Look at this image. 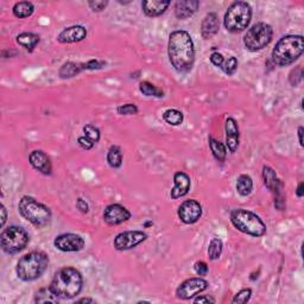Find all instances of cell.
Here are the masks:
<instances>
[{
	"mask_svg": "<svg viewBox=\"0 0 304 304\" xmlns=\"http://www.w3.org/2000/svg\"><path fill=\"white\" fill-rule=\"evenodd\" d=\"M209 60H211V63L215 65V67H222V64H224L225 62V57L222 56V54H220L219 51H214L213 54L211 55V57H209Z\"/></svg>",
	"mask_w": 304,
	"mask_h": 304,
	"instance_id": "cell-40",
	"label": "cell"
},
{
	"mask_svg": "<svg viewBox=\"0 0 304 304\" xmlns=\"http://www.w3.org/2000/svg\"><path fill=\"white\" fill-rule=\"evenodd\" d=\"M225 132H226V148L230 150V152L234 153L239 148L240 142L239 125L234 118H227L225 124Z\"/></svg>",
	"mask_w": 304,
	"mask_h": 304,
	"instance_id": "cell-18",
	"label": "cell"
},
{
	"mask_svg": "<svg viewBox=\"0 0 304 304\" xmlns=\"http://www.w3.org/2000/svg\"><path fill=\"white\" fill-rule=\"evenodd\" d=\"M58 297L52 292V290L49 287H43V289L38 290L37 293L35 295V303L38 304H56L58 302Z\"/></svg>",
	"mask_w": 304,
	"mask_h": 304,
	"instance_id": "cell-28",
	"label": "cell"
},
{
	"mask_svg": "<svg viewBox=\"0 0 304 304\" xmlns=\"http://www.w3.org/2000/svg\"><path fill=\"white\" fill-rule=\"evenodd\" d=\"M163 120H164L166 124H169V125L179 126L183 123V120H184V116H183L181 111L170 109L166 110L165 112L163 113Z\"/></svg>",
	"mask_w": 304,
	"mask_h": 304,
	"instance_id": "cell-30",
	"label": "cell"
},
{
	"mask_svg": "<svg viewBox=\"0 0 304 304\" xmlns=\"http://www.w3.org/2000/svg\"><path fill=\"white\" fill-rule=\"evenodd\" d=\"M29 163L35 170L43 175H51L52 165L49 156L42 150H35L29 156Z\"/></svg>",
	"mask_w": 304,
	"mask_h": 304,
	"instance_id": "cell-19",
	"label": "cell"
},
{
	"mask_svg": "<svg viewBox=\"0 0 304 304\" xmlns=\"http://www.w3.org/2000/svg\"><path fill=\"white\" fill-rule=\"evenodd\" d=\"M17 43L26 50H34L39 43V36L34 32H22L16 38Z\"/></svg>",
	"mask_w": 304,
	"mask_h": 304,
	"instance_id": "cell-23",
	"label": "cell"
},
{
	"mask_svg": "<svg viewBox=\"0 0 304 304\" xmlns=\"http://www.w3.org/2000/svg\"><path fill=\"white\" fill-rule=\"evenodd\" d=\"M194 303L198 304V303H215V299L213 297L211 296H200V297H196L194 299Z\"/></svg>",
	"mask_w": 304,
	"mask_h": 304,
	"instance_id": "cell-43",
	"label": "cell"
},
{
	"mask_svg": "<svg viewBox=\"0 0 304 304\" xmlns=\"http://www.w3.org/2000/svg\"><path fill=\"white\" fill-rule=\"evenodd\" d=\"M273 37V29L266 23H257L248 29L244 36V45L248 51L257 52L263 50L271 43Z\"/></svg>",
	"mask_w": 304,
	"mask_h": 304,
	"instance_id": "cell-8",
	"label": "cell"
},
{
	"mask_svg": "<svg viewBox=\"0 0 304 304\" xmlns=\"http://www.w3.org/2000/svg\"><path fill=\"white\" fill-rule=\"evenodd\" d=\"M19 213L25 220L37 228L48 226L51 221V211L48 206L36 200L32 196H23L18 204Z\"/></svg>",
	"mask_w": 304,
	"mask_h": 304,
	"instance_id": "cell-6",
	"label": "cell"
},
{
	"mask_svg": "<svg viewBox=\"0 0 304 304\" xmlns=\"http://www.w3.org/2000/svg\"><path fill=\"white\" fill-rule=\"evenodd\" d=\"M86 241L81 235L75 233L60 234L55 238L54 246L62 252H80Z\"/></svg>",
	"mask_w": 304,
	"mask_h": 304,
	"instance_id": "cell-13",
	"label": "cell"
},
{
	"mask_svg": "<svg viewBox=\"0 0 304 304\" xmlns=\"http://www.w3.org/2000/svg\"><path fill=\"white\" fill-rule=\"evenodd\" d=\"M304 51V38L300 35H286L276 43L272 50L273 63L286 67L298 60Z\"/></svg>",
	"mask_w": 304,
	"mask_h": 304,
	"instance_id": "cell-3",
	"label": "cell"
},
{
	"mask_svg": "<svg viewBox=\"0 0 304 304\" xmlns=\"http://www.w3.org/2000/svg\"><path fill=\"white\" fill-rule=\"evenodd\" d=\"M131 219V212L119 204L109 205L104 211V221L110 226H118Z\"/></svg>",
	"mask_w": 304,
	"mask_h": 304,
	"instance_id": "cell-15",
	"label": "cell"
},
{
	"mask_svg": "<svg viewBox=\"0 0 304 304\" xmlns=\"http://www.w3.org/2000/svg\"><path fill=\"white\" fill-rule=\"evenodd\" d=\"M13 16L19 19L28 18L30 16L34 15L35 12V5L30 2H19L16 3L15 6L12 9Z\"/></svg>",
	"mask_w": 304,
	"mask_h": 304,
	"instance_id": "cell-25",
	"label": "cell"
},
{
	"mask_svg": "<svg viewBox=\"0 0 304 304\" xmlns=\"http://www.w3.org/2000/svg\"><path fill=\"white\" fill-rule=\"evenodd\" d=\"M83 287V277L75 267H63L55 273L50 289L61 299H70L80 295Z\"/></svg>",
	"mask_w": 304,
	"mask_h": 304,
	"instance_id": "cell-2",
	"label": "cell"
},
{
	"mask_svg": "<svg viewBox=\"0 0 304 304\" xmlns=\"http://www.w3.org/2000/svg\"><path fill=\"white\" fill-rule=\"evenodd\" d=\"M169 61L179 74L189 73L195 63V45L189 32L176 30L169 36Z\"/></svg>",
	"mask_w": 304,
	"mask_h": 304,
	"instance_id": "cell-1",
	"label": "cell"
},
{
	"mask_svg": "<svg viewBox=\"0 0 304 304\" xmlns=\"http://www.w3.org/2000/svg\"><path fill=\"white\" fill-rule=\"evenodd\" d=\"M261 176H263V181H264V184H265V187L269 189L274 196V206H276L279 211H283L284 184L282 179L278 177V175L276 174V171H274L272 168H270V166H266V165L263 168Z\"/></svg>",
	"mask_w": 304,
	"mask_h": 304,
	"instance_id": "cell-10",
	"label": "cell"
},
{
	"mask_svg": "<svg viewBox=\"0 0 304 304\" xmlns=\"http://www.w3.org/2000/svg\"><path fill=\"white\" fill-rule=\"evenodd\" d=\"M177 215L183 224H196L202 217V206L196 200H187L178 207Z\"/></svg>",
	"mask_w": 304,
	"mask_h": 304,
	"instance_id": "cell-14",
	"label": "cell"
},
{
	"mask_svg": "<svg viewBox=\"0 0 304 304\" xmlns=\"http://www.w3.org/2000/svg\"><path fill=\"white\" fill-rule=\"evenodd\" d=\"M303 78V69L302 67H297L296 69H293L289 75V81L291 83V86H297Z\"/></svg>",
	"mask_w": 304,
	"mask_h": 304,
	"instance_id": "cell-37",
	"label": "cell"
},
{
	"mask_svg": "<svg viewBox=\"0 0 304 304\" xmlns=\"http://www.w3.org/2000/svg\"><path fill=\"white\" fill-rule=\"evenodd\" d=\"M252 19V8L246 2H234L225 13L224 25L228 32L238 34L246 30Z\"/></svg>",
	"mask_w": 304,
	"mask_h": 304,
	"instance_id": "cell-7",
	"label": "cell"
},
{
	"mask_svg": "<svg viewBox=\"0 0 304 304\" xmlns=\"http://www.w3.org/2000/svg\"><path fill=\"white\" fill-rule=\"evenodd\" d=\"M224 250V243L219 238H213L208 246V258L211 260H218L221 257Z\"/></svg>",
	"mask_w": 304,
	"mask_h": 304,
	"instance_id": "cell-32",
	"label": "cell"
},
{
	"mask_svg": "<svg viewBox=\"0 0 304 304\" xmlns=\"http://www.w3.org/2000/svg\"><path fill=\"white\" fill-rule=\"evenodd\" d=\"M303 126H299L298 127V131H297V133H298V143L300 146H303Z\"/></svg>",
	"mask_w": 304,
	"mask_h": 304,
	"instance_id": "cell-46",
	"label": "cell"
},
{
	"mask_svg": "<svg viewBox=\"0 0 304 304\" xmlns=\"http://www.w3.org/2000/svg\"><path fill=\"white\" fill-rule=\"evenodd\" d=\"M148 239V234L143 231H125L114 238L113 246L118 251H129Z\"/></svg>",
	"mask_w": 304,
	"mask_h": 304,
	"instance_id": "cell-12",
	"label": "cell"
},
{
	"mask_svg": "<svg viewBox=\"0 0 304 304\" xmlns=\"http://www.w3.org/2000/svg\"><path fill=\"white\" fill-rule=\"evenodd\" d=\"M76 208L82 214H87L89 212V206H88L86 200H83L82 197H78L76 200Z\"/></svg>",
	"mask_w": 304,
	"mask_h": 304,
	"instance_id": "cell-42",
	"label": "cell"
},
{
	"mask_svg": "<svg viewBox=\"0 0 304 304\" xmlns=\"http://www.w3.org/2000/svg\"><path fill=\"white\" fill-rule=\"evenodd\" d=\"M237 191L238 194L243 197L251 195V192L253 191V181L251 178V176L246 174L240 175L237 179Z\"/></svg>",
	"mask_w": 304,
	"mask_h": 304,
	"instance_id": "cell-26",
	"label": "cell"
},
{
	"mask_svg": "<svg viewBox=\"0 0 304 304\" xmlns=\"http://www.w3.org/2000/svg\"><path fill=\"white\" fill-rule=\"evenodd\" d=\"M169 0H144L142 3L143 12L148 17H159L169 8Z\"/></svg>",
	"mask_w": 304,
	"mask_h": 304,
	"instance_id": "cell-20",
	"label": "cell"
},
{
	"mask_svg": "<svg viewBox=\"0 0 304 304\" xmlns=\"http://www.w3.org/2000/svg\"><path fill=\"white\" fill-rule=\"evenodd\" d=\"M77 143H78V145H80L83 150H90V149L94 148V145H95V144H94L93 142H90V140L84 136L78 137Z\"/></svg>",
	"mask_w": 304,
	"mask_h": 304,
	"instance_id": "cell-41",
	"label": "cell"
},
{
	"mask_svg": "<svg viewBox=\"0 0 304 304\" xmlns=\"http://www.w3.org/2000/svg\"><path fill=\"white\" fill-rule=\"evenodd\" d=\"M251 297H252V289L247 287V289H241L239 292H237L232 299V303L234 304H245L250 302Z\"/></svg>",
	"mask_w": 304,
	"mask_h": 304,
	"instance_id": "cell-34",
	"label": "cell"
},
{
	"mask_svg": "<svg viewBox=\"0 0 304 304\" xmlns=\"http://www.w3.org/2000/svg\"><path fill=\"white\" fill-rule=\"evenodd\" d=\"M303 188H304V183L300 182L298 184V187H297V190H296V195L298 196V197H303V196H304Z\"/></svg>",
	"mask_w": 304,
	"mask_h": 304,
	"instance_id": "cell-45",
	"label": "cell"
},
{
	"mask_svg": "<svg viewBox=\"0 0 304 304\" xmlns=\"http://www.w3.org/2000/svg\"><path fill=\"white\" fill-rule=\"evenodd\" d=\"M107 162L111 168L118 169L123 164V152L118 145H112L107 152Z\"/></svg>",
	"mask_w": 304,
	"mask_h": 304,
	"instance_id": "cell-29",
	"label": "cell"
},
{
	"mask_svg": "<svg viewBox=\"0 0 304 304\" xmlns=\"http://www.w3.org/2000/svg\"><path fill=\"white\" fill-rule=\"evenodd\" d=\"M200 2L197 0H178L175 4V16L178 19L190 18L194 13L197 11Z\"/></svg>",
	"mask_w": 304,
	"mask_h": 304,
	"instance_id": "cell-21",
	"label": "cell"
},
{
	"mask_svg": "<svg viewBox=\"0 0 304 304\" xmlns=\"http://www.w3.org/2000/svg\"><path fill=\"white\" fill-rule=\"evenodd\" d=\"M209 283L201 277H192L179 284L176 290V296L182 300H188L198 296L208 289Z\"/></svg>",
	"mask_w": 304,
	"mask_h": 304,
	"instance_id": "cell-11",
	"label": "cell"
},
{
	"mask_svg": "<svg viewBox=\"0 0 304 304\" xmlns=\"http://www.w3.org/2000/svg\"><path fill=\"white\" fill-rule=\"evenodd\" d=\"M30 237L24 228L10 226L0 234V245L3 251L8 254H17L28 246Z\"/></svg>",
	"mask_w": 304,
	"mask_h": 304,
	"instance_id": "cell-9",
	"label": "cell"
},
{
	"mask_svg": "<svg viewBox=\"0 0 304 304\" xmlns=\"http://www.w3.org/2000/svg\"><path fill=\"white\" fill-rule=\"evenodd\" d=\"M191 179L187 172L177 171L174 175V188L170 191L172 200H177L179 197L185 196L190 190Z\"/></svg>",
	"mask_w": 304,
	"mask_h": 304,
	"instance_id": "cell-17",
	"label": "cell"
},
{
	"mask_svg": "<svg viewBox=\"0 0 304 304\" xmlns=\"http://www.w3.org/2000/svg\"><path fill=\"white\" fill-rule=\"evenodd\" d=\"M109 5V2L106 0H95V2H88V6L91 9V11L94 12H101Z\"/></svg>",
	"mask_w": 304,
	"mask_h": 304,
	"instance_id": "cell-39",
	"label": "cell"
},
{
	"mask_svg": "<svg viewBox=\"0 0 304 304\" xmlns=\"http://www.w3.org/2000/svg\"><path fill=\"white\" fill-rule=\"evenodd\" d=\"M117 112L120 116H135V114H138L139 110L135 104H125L120 105L117 109Z\"/></svg>",
	"mask_w": 304,
	"mask_h": 304,
	"instance_id": "cell-36",
	"label": "cell"
},
{
	"mask_svg": "<svg viewBox=\"0 0 304 304\" xmlns=\"http://www.w3.org/2000/svg\"><path fill=\"white\" fill-rule=\"evenodd\" d=\"M208 143H209V148H211V151H212V153H213L214 158L219 162L226 161V157H227L226 145L222 144L221 142H219L218 139L213 138V137H209Z\"/></svg>",
	"mask_w": 304,
	"mask_h": 304,
	"instance_id": "cell-24",
	"label": "cell"
},
{
	"mask_svg": "<svg viewBox=\"0 0 304 304\" xmlns=\"http://www.w3.org/2000/svg\"><path fill=\"white\" fill-rule=\"evenodd\" d=\"M221 69L224 70V73L228 75V76H232V75H233L238 69L237 57L231 56V57H228L227 60H225L224 64H222V67H221Z\"/></svg>",
	"mask_w": 304,
	"mask_h": 304,
	"instance_id": "cell-35",
	"label": "cell"
},
{
	"mask_svg": "<svg viewBox=\"0 0 304 304\" xmlns=\"http://www.w3.org/2000/svg\"><path fill=\"white\" fill-rule=\"evenodd\" d=\"M83 133H84L83 136L87 137L90 142H93L94 144L99 143L101 133H100V130L97 129V127L91 125V124H87V125L83 127Z\"/></svg>",
	"mask_w": 304,
	"mask_h": 304,
	"instance_id": "cell-33",
	"label": "cell"
},
{
	"mask_svg": "<svg viewBox=\"0 0 304 304\" xmlns=\"http://www.w3.org/2000/svg\"><path fill=\"white\" fill-rule=\"evenodd\" d=\"M220 30V22L215 12H211L206 15L204 21L201 23V35L202 37L208 39L213 37Z\"/></svg>",
	"mask_w": 304,
	"mask_h": 304,
	"instance_id": "cell-22",
	"label": "cell"
},
{
	"mask_svg": "<svg viewBox=\"0 0 304 304\" xmlns=\"http://www.w3.org/2000/svg\"><path fill=\"white\" fill-rule=\"evenodd\" d=\"M194 270L196 274H198L200 277H204V276H207L208 274V271H209V267H208V264L206 263V261H196L195 265H194Z\"/></svg>",
	"mask_w": 304,
	"mask_h": 304,
	"instance_id": "cell-38",
	"label": "cell"
},
{
	"mask_svg": "<svg viewBox=\"0 0 304 304\" xmlns=\"http://www.w3.org/2000/svg\"><path fill=\"white\" fill-rule=\"evenodd\" d=\"M230 219L232 225L241 233L254 238H260L266 234L267 230L265 222L261 220L259 215L253 213V212L243 208L234 209V211H232Z\"/></svg>",
	"mask_w": 304,
	"mask_h": 304,
	"instance_id": "cell-5",
	"label": "cell"
},
{
	"mask_svg": "<svg viewBox=\"0 0 304 304\" xmlns=\"http://www.w3.org/2000/svg\"><path fill=\"white\" fill-rule=\"evenodd\" d=\"M48 265L49 257L47 253L42 252V251H32L18 260L16 273L23 282H34L43 276V273L48 269Z\"/></svg>",
	"mask_w": 304,
	"mask_h": 304,
	"instance_id": "cell-4",
	"label": "cell"
},
{
	"mask_svg": "<svg viewBox=\"0 0 304 304\" xmlns=\"http://www.w3.org/2000/svg\"><path fill=\"white\" fill-rule=\"evenodd\" d=\"M76 303H95V300H94L93 298H80L76 300Z\"/></svg>",
	"mask_w": 304,
	"mask_h": 304,
	"instance_id": "cell-47",
	"label": "cell"
},
{
	"mask_svg": "<svg viewBox=\"0 0 304 304\" xmlns=\"http://www.w3.org/2000/svg\"><path fill=\"white\" fill-rule=\"evenodd\" d=\"M0 211H2V226L4 227L6 219H8V212H6V208L4 205H0Z\"/></svg>",
	"mask_w": 304,
	"mask_h": 304,
	"instance_id": "cell-44",
	"label": "cell"
},
{
	"mask_svg": "<svg viewBox=\"0 0 304 304\" xmlns=\"http://www.w3.org/2000/svg\"><path fill=\"white\" fill-rule=\"evenodd\" d=\"M86 69V63H75V62H67L62 65L60 69V76L62 78H69L74 77L75 75H77L80 71Z\"/></svg>",
	"mask_w": 304,
	"mask_h": 304,
	"instance_id": "cell-27",
	"label": "cell"
},
{
	"mask_svg": "<svg viewBox=\"0 0 304 304\" xmlns=\"http://www.w3.org/2000/svg\"><path fill=\"white\" fill-rule=\"evenodd\" d=\"M87 37V29L82 25H73L65 28L57 36V42L62 44L78 43Z\"/></svg>",
	"mask_w": 304,
	"mask_h": 304,
	"instance_id": "cell-16",
	"label": "cell"
},
{
	"mask_svg": "<svg viewBox=\"0 0 304 304\" xmlns=\"http://www.w3.org/2000/svg\"><path fill=\"white\" fill-rule=\"evenodd\" d=\"M139 90L142 91L145 96H153V97H163L164 96V91L161 88H158L155 84L148 82V81H143L139 84Z\"/></svg>",
	"mask_w": 304,
	"mask_h": 304,
	"instance_id": "cell-31",
	"label": "cell"
}]
</instances>
